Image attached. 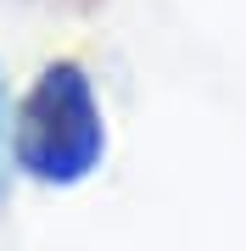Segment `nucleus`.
<instances>
[{
	"label": "nucleus",
	"instance_id": "nucleus-1",
	"mask_svg": "<svg viewBox=\"0 0 246 251\" xmlns=\"http://www.w3.org/2000/svg\"><path fill=\"white\" fill-rule=\"evenodd\" d=\"M107 151V123L95 106V84L79 62H51L28 84L17 123H11V156L28 179L39 184H84L101 168Z\"/></svg>",
	"mask_w": 246,
	"mask_h": 251
},
{
	"label": "nucleus",
	"instance_id": "nucleus-2",
	"mask_svg": "<svg viewBox=\"0 0 246 251\" xmlns=\"http://www.w3.org/2000/svg\"><path fill=\"white\" fill-rule=\"evenodd\" d=\"M0 196H6V90H0Z\"/></svg>",
	"mask_w": 246,
	"mask_h": 251
}]
</instances>
